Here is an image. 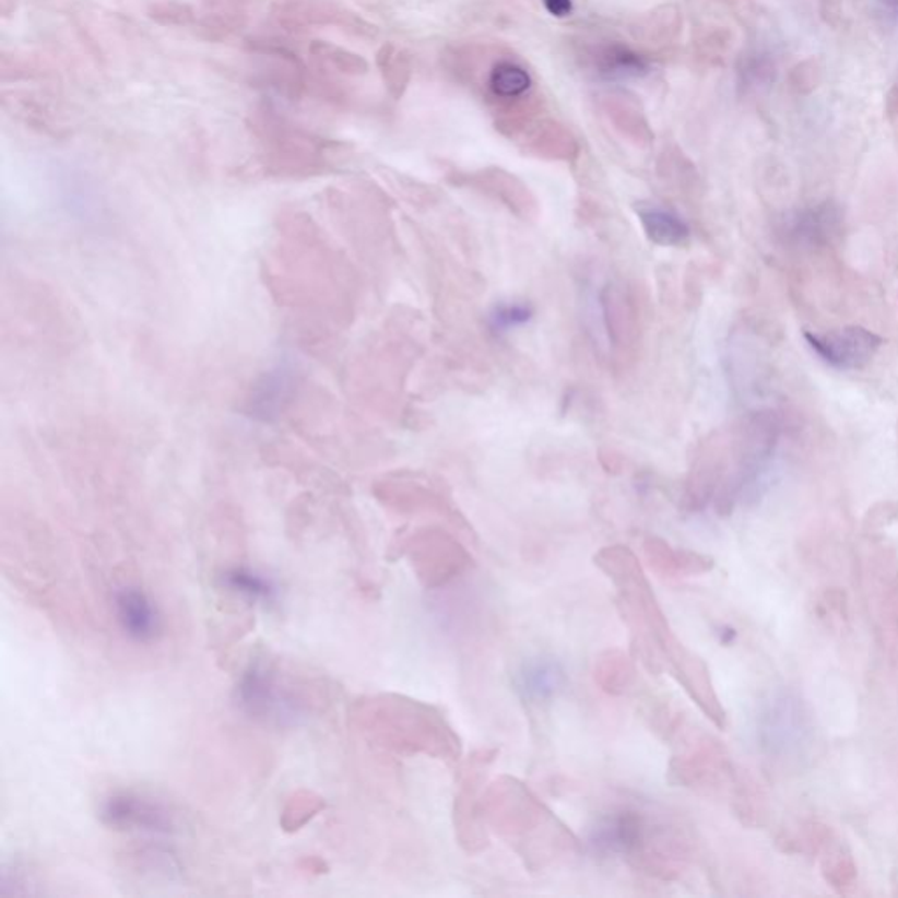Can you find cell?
Wrapping results in <instances>:
<instances>
[{
  "instance_id": "1",
  "label": "cell",
  "mask_w": 898,
  "mask_h": 898,
  "mask_svg": "<svg viewBox=\"0 0 898 898\" xmlns=\"http://www.w3.org/2000/svg\"><path fill=\"white\" fill-rule=\"evenodd\" d=\"M483 814L488 830L503 837L530 871H541L578 848L572 831L511 776H500L488 784Z\"/></svg>"
},
{
  "instance_id": "2",
  "label": "cell",
  "mask_w": 898,
  "mask_h": 898,
  "mask_svg": "<svg viewBox=\"0 0 898 898\" xmlns=\"http://www.w3.org/2000/svg\"><path fill=\"white\" fill-rule=\"evenodd\" d=\"M356 720L370 741L399 755H423L448 764L462 756L459 734L430 704L379 695L358 706Z\"/></svg>"
},
{
  "instance_id": "3",
  "label": "cell",
  "mask_w": 898,
  "mask_h": 898,
  "mask_svg": "<svg viewBox=\"0 0 898 898\" xmlns=\"http://www.w3.org/2000/svg\"><path fill=\"white\" fill-rule=\"evenodd\" d=\"M595 564L616 587L619 614L630 628L634 659L653 674L665 671L669 651L680 639L672 631L636 553L614 544L596 553Z\"/></svg>"
},
{
  "instance_id": "4",
  "label": "cell",
  "mask_w": 898,
  "mask_h": 898,
  "mask_svg": "<svg viewBox=\"0 0 898 898\" xmlns=\"http://www.w3.org/2000/svg\"><path fill=\"white\" fill-rule=\"evenodd\" d=\"M234 700L245 717L274 729L304 725L318 711L309 683L263 659L251 660L243 671Z\"/></svg>"
},
{
  "instance_id": "5",
  "label": "cell",
  "mask_w": 898,
  "mask_h": 898,
  "mask_svg": "<svg viewBox=\"0 0 898 898\" xmlns=\"http://www.w3.org/2000/svg\"><path fill=\"white\" fill-rule=\"evenodd\" d=\"M676 737L680 739V747L676 755L672 756L667 770L672 784L708 792L725 783L734 787L737 775L730 764L725 747L717 739L686 730L685 723L677 726L669 741Z\"/></svg>"
},
{
  "instance_id": "6",
  "label": "cell",
  "mask_w": 898,
  "mask_h": 898,
  "mask_svg": "<svg viewBox=\"0 0 898 898\" xmlns=\"http://www.w3.org/2000/svg\"><path fill=\"white\" fill-rule=\"evenodd\" d=\"M497 749L483 747L469 756L454 793L453 827L457 841L469 854L483 853L489 846L488 825L483 814L486 770L497 758Z\"/></svg>"
},
{
  "instance_id": "7",
  "label": "cell",
  "mask_w": 898,
  "mask_h": 898,
  "mask_svg": "<svg viewBox=\"0 0 898 898\" xmlns=\"http://www.w3.org/2000/svg\"><path fill=\"white\" fill-rule=\"evenodd\" d=\"M657 813L636 805H619L605 811L588 834L592 850L605 859H622L636 867L650 841Z\"/></svg>"
},
{
  "instance_id": "8",
  "label": "cell",
  "mask_w": 898,
  "mask_h": 898,
  "mask_svg": "<svg viewBox=\"0 0 898 898\" xmlns=\"http://www.w3.org/2000/svg\"><path fill=\"white\" fill-rule=\"evenodd\" d=\"M405 553L420 583L428 590L445 587L472 565L471 553L459 539L437 527L411 535L405 543Z\"/></svg>"
},
{
  "instance_id": "9",
  "label": "cell",
  "mask_w": 898,
  "mask_h": 898,
  "mask_svg": "<svg viewBox=\"0 0 898 898\" xmlns=\"http://www.w3.org/2000/svg\"><path fill=\"white\" fill-rule=\"evenodd\" d=\"M104 827L118 831H141L150 836H174L178 818L169 805L134 790L107 793L98 805Z\"/></svg>"
},
{
  "instance_id": "10",
  "label": "cell",
  "mask_w": 898,
  "mask_h": 898,
  "mask_svg": "<svg viewBox=\"0 0 898 898\" xmlns=\"http://www.w3.org/2000/svg\"><path fill=\"white\" fill-rule=\"evenodd\" d=\"M811 721L799 698L775 695L765 702L758 717V739L770 756L799 755L811 737Z\"/></svg>"
},
{
  "instance_id": "11",
  "label": "cell",
  "mask_w": 898,
  "mask_h": 898,
  "mask_svg": "<svg viewBox=\"0 0 898 898\" xmlns=\"http://www.w3.org/2000/svg\"><path fill=\"white\" fill-rule=\"evenodd\" d=\"M255 130L276 164L295 169H311L326 156L327 143L307 130L286 123L271 111L255 115Z\"/></svg>"
},
{
  "instance_id": "12",
  "label": "cell",
  "mask_w": 898,
  "mask_h": 898,
  "mask_svg": "<svg viewBox=\"0 0 898 898\" xmlns=\"http://www.w3.org/2000/svg\"><path fill=\"white\" fill-rule=\"evenodd\" d=\"M805 341L825 364L839 370L862 369L881 346L879 335L859 326L842 327L823 334L807 332Z\"/></svg>"
},
{
  "instance_id": "13",
  "label": "cell",
  "mask_w": 898,
  "mask_h": 898,
  "mask_svg": "<svg viewBox=\"0 0 898 898\" xmlns=\"http://www.w3.org/2000/svg\"><path fill=\"white\" fill-rule=\"evenodd\" d=\"M667 669L698 709L718 726L725 729L726 712L712 683L711 671L697 653L686 648L681 640L669 651Z\"/></svg>"
},
{
  "instance_id": "14",
  "label": "cell",
  "mask_w": 898,
  "mask_h": 898,
  "mask_svg": "<svg viewBox=\"0 0 898 898\" xmlns=\"http://www.w3.org/2000/svg\"><path fill=\"white\" fill-rule=\"evenodd\" d=\"M116 623L130 642L153 645L162 634V614L150 593L138 584H121L113 590Z\"/></svg>"
},
{
  "instance_id": "15",
  "label": "cell",
  "mask_w": 898,
  "mask_h": 898,
  "mask_svg": "<svg viewBox=\"0 0 898 898\" xmlns=\"http://www.w3.org/2000/svg\"><path fill=\"white\" fill-rule=\"evenodd\" d=\"M602 315L610 343L618 358L636 355L640 343V309L637 298L623 283H610L601 297Z\"/></svg>"
},
{
  "instance_id": "16",
  "label": "cell",
  "mask_w": 898,
  "mask_h": 898,
  "mask_svg": "<svg viewBox=\"0 0 898 898\" xmlns=\"http://www.w3.org/2000/svg\"><path fill=\"white\" fill-rule=\"evenodd\" d=\"M512 686L523 702L541 708L564 692L567 671L553 654H534L523 660L512 674Z\"/></svg>"
},
{
  "instance_id": "17",
  "label": "cell",
  "mask_w": 898,
  "mask_h": 898,
  "mask_svg": "<svg viewBox=\"0 0 898 898\" xmlns=\"http://www.w3.org/2000/svg\"><path fill=\"white\" fill-rule=\"evenodd\" d=\"M271 19L286 32L353 27L352 13L332 0H274Z\"/></svg>"
},
{
  "instance_id": "18",
  "label": "cell",
  "mask_w": 898,
  "mask_h": 898,
  "mask_svg": "<svg viewBox=\"0 0 898 898\" xmlns=\"http://www.w3.org/2000/svg\"><path fill=\"white\" fill-rule=\"evenodd\" d=\"M842 214L834 202L807 205L788 214L781 232L793 245L823 246L830 243L841 228Z\"/></svg>"
},
{
  "instance_id": "19",
  "label": "cell",
  "mask_w": 898,
  "mask_h": 898,
  "mask_svg": "<svg viewBox=\"0 0 898 898\" xmlns=\"http://www.w3.org/2000/svg\"><path fill=\"white\" fill-rule=\"evenodd\" d=\"M642 552H645L650 569L662 578L702 576V574L711 572L714 567V562L709 556L671 546L667 541L654 537V535L642 543Z\"/></svg>"
},
{
  "instance_id": "20",
  "label": "cell",
  "mask_w": 898,
  "mask_h": 898,
  "mask_svg": "<svg viewBox=\"0 0 898 898\" xmlns=\"http://www.w3.org/2000/svg\"><path fill=\"white\" fill-rule=\"evenodd\" d=\"M220 587L249 604L272 607L280 602L281 588L276 579L260 570L245 567V565H236V567L223 570L220 576Z\"/></svg>"
},
{
  "instance_id": "21",
  "label": "cell",
  "mask_w": 898,
  "mask_h": 898,
  "mask_svg": "<svg viewBox=\"0 0 898 898\" xmlns=\"http://www.w3.org/2000/svg\"><path fill=\"white\" fill-rule=\"evenodd\" d=\"M816 854H819V867L825 883L836 889L837 894H850L859 883V869L850 848L830 830Z\"/></svg>"
},
{
  "instance_id": "22",
  "label": "cell",
  "mask_w": 898,
  "mask_h": 898,
  "mask_svg": "<svg viewBox=\"0 0 898 898\" xmlns=\"http://www.w3.org/2000/svg\"><path fill=\"white\" fill-rule=\"evenodd\" d=\"M595 683L605 694L625 695L636 686L637 667L634 654L622 650H605L595 662Z\"/></svg>"
},
{
  "instance_id": "23",
  "label": "cell",
  "mask_w": 898,
  "mask_h": 898,
  "mask_svg": "<svg viewBox=\"0 0 898 898\" xmlns=\"http://www.w3.org/2000/svg\"><path fill=\"white\" fill-rule=\"evenodd\" d=\"M637 214H639L646 236L654 245L681 246L688 240V225L677 214L663 210V208H657V205L639 208Z\"/></svg>"
},
{
  "instance_id": "24",
  "label": "cell",
  "mask_w": 898,
  "mask_h": 898,
  "mask_svg": "<svg viewBox=\"0 0 898 898\" xmlns=\"http://www.w3.org/2000/svg\"><path fill=\"white\" fill-rule=\"evenodd\" d=\"M596 69L605 80H637L650 72V62L628 46L610 45L599 54Z\"/></svg>"
},
{
  "instance_id": "25",
  "label": "cell",
  "mask_w": 898,
  "mask_h": 898,
  "mask_svg": "<svg viewBox=\"0 0 898 898\" xmlns=\"http://www.w3.org/2000/svg\"><path fill=\"white\" fill-rule=\"evenodd\" d=\"M307 54L311 57L316 68L321 72H335L344 76H358L367 72V63L361 55L353 54L350 49L330 43V40L315 39L309 43Z\"/></svg>"
},
{
  "instance_id": "26",
  "label": "cell",
  "mask_w": 898,
  "mask_h": 898,
  "mask_svg": "<svg viewBox=\"0 0 898 898\" xmlns=\"http://www.w3.org/2000/svg\"><path fill=\"white\" fill-rule=\"evenodd\" d=\"M532 85V78L525 69L515 62H500L489 74V88L497 97L512 98L525 94Z\"/></svg>"
},
{
  "instance_id": "27",
  "label": "cell",
  "mask_w": 898,
  "mask_h": 898,
  "mask_svg": "<svg viewBox=\"0 0 898 898\" xmlns=\"http://www.w3.org/2000/svg\"><path fill=\"white\" fill-rule=\"evenodd\" d=\"M150 19L158 25L164 27H193L197 25L196 10L187 2H178V0H162L156 2L147 11Z\"/></svg>"
},
{
  "instance_id": "28",
  "label": "cell",
  "mask_w": 898,
  "mask_h": 898,
  "mask_svg": "<svg viewBox=\"0 0 898 898\" xmlns=\"http://www.w3.org/2000/svg\"><path fill=\"white\" fill-rule=\"evenodd\" d=\"M776 76V63L772 57L761 51H753L739 63V80L746 88L770 83Z\"/></svg>"
},
{
  "instance_id": "29",
  "label": "cell",
  "mask_w": 898,
  "mask_h": 898,
  "mask_svg": "<svg viewBox=\"0 0 898 898\" xmlns=\"http://www.w3.org/2000/svg\"><path fill=\"white\" fill-rule=\"evenodd\" d=\"M823 80L822 66L818 58H805L788 72V85L799 95L813 94Z\"/></svg>"
},
{
  "instance_id": "30",
  "label": "cell",
  "mask_w": 898,
  "mask_h": 898,
  "mask_svg": "<svg viewBox=\"0 0 898 898\" xmlns=\"http://www.w3.org/2000/svg\"><path fill=\"white\" fill-rule=\"evenodd\" d=\"M530 316L532 309L525 304H504L495 307V311L492 312V326L500 330L511 329L529 321Z\"/></svg>"
},
{
  "instance_id": "31",
  "label": "cell",
  "mask_w": 898,
  "mask_h": 898,
  "mask_svg": "<svg viewBox=\"0 0 898 898\" xmlns=\"http://www.w3.org/2000/svg\"><path fill=\"white\" fill-rule=\"evenodd\" d=\"M543 4L547 13L556 19H565L574 10L572 0H543Z\"/></svg>"
},
{
  "instance_id": "32",
  "label": "cell",
  "mask_w": 898,
  "mask_h": 898,
  "mask_svg": "<svg viewBox=\"0 0 898 898\" xmlns=\"http://www.w3.org/2000/svg\"><path fill=\"white\" fill-rule=\"evenodd\" d=\"M257 0H204V5H216V8H227V10L246 11L248 5Z\"/></svg>"
},
{
  "instance_id": "33",
  "label": "cell",
  "mask_w": 898,
  "mask_h": 898,
  "mask_svg": "<svg viewBox=\"0 0 898 898\" xmlns=\"http://www.w3.org/2000/svg\"><path fill=\"white\" fill-rule=\"evenodd\" d=\"M822 13L830 25H837L836 19L841 16V2L839 0H822Z\"/></svg>"
},
{
  "instance_id": "34",
  "label": "cell",
  "mask_w": 898,
  "mask_h": 898,
  "mask_svg": "<svg viewBox=\"0 0 898 898\" xmlns=\"http://www.w3.org/2000/svg\"><path fill=\"white\" fill-rule=\"evenodd\" d=\"M886 109H888L889 115L898 118V83L891 86L888 95H886Z\"/></svg>"
},
{
  "instance_id": "35",
  "label": "cell",
  "mask_w": 898,
  "mask_h": 898,
  "mask_svg": "<svg viewBox=\"0 0 898 898\" xmlns=\"http://www.w3.org/2000/svg\"><path fill=\"white\" fill-rule=\"evenodd\" d=\"M16 10V0H0V13L8 19Z\"/></svg>"
}]
</instances>
